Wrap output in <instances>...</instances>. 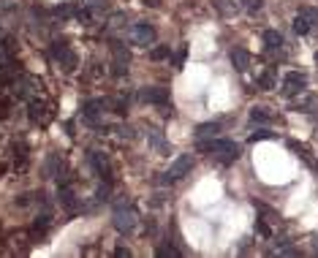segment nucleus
Listing matches in <instances>:
<instances>
[{
    "instance_id": "nucleus-1",
    "label": "nucleus",
    "mask_w": 318,
    "mask_h": 258,
    "mask_svg": "<svg viewBox=\"0 0 318 258\" xmlns=\"http://www.w3.org/2000/svg\"><path fill=\"white\" fill-rule=\"evenodd\" d=\"M199 152H215V155L221 158V161H234L239 155V144L237 142H228V139H215V142H199L196 144Z\"/></svg>"
},
{
    "instance_id": "nucleus-2",
    "label": "nucleus",
    "mask_w": 318,
    "mask_h": 258,
    "mask_svg": "<svg viewBox=\"0 0 318 258\" xmlns=\"http://www.w3.org/2000/svg\"><path fill=\"white\" fill-rule=\"evenodd\" d=\"M111 223H114V228H117L120 234H131V231L139 226V212L133 210L131 204H123V207H117V210H114Z\"/></svg>"
},
{
    "instance_id": "nucleus-3",
    "label": "nucleus",
    "mask_w": 318,
    "mask_h": 258,
    "mask_svg": "<svg viewBox=\"0 0 318 258\" xmlns=\"http://www.w3.org/2000/svg\"><path fill=\"white\" fill-rule=\"evenodd\" d=\"M304 84H307V76L302 74V71H288V74L283 76V90L280 93L286 95V98H294L297 93H302Z\"/></svg>"
},
{
    "instance_id": "nucleus-4",
    "label": "nucleus",
    "mask_w": 318,
    "mask_h": 258,
    "mask_svg": "<svg viewBox=\"0 0 318 258\" xmlns=\"http://www.w3.org/2000/svg\"><path fill=\"white\" fill-rule=\"evenodd\" d=\"M52 54L57 57V63L63 65V71H76V65H79V60H76V54L68 49V44H63V41H57V44H52Z\"/></svg>"
},
{
    "instance_id": "nucleus-5",
    "label": "nucleus",
    "mask_w": 318,
    "mask_h": 258,
    "mask_svg": "<svg viewBox=\"0 0 318 258\" xmlns=\"http://www.w3.org/2000/svg\"><path fill=\"white\" fill-rule=\"evenodd\" d=\"M131 41L139 44V47H150L152 41H155V27L150 22H136L131 27Z\"/></svg>"
},
{
    "instance_id": "nucleus-6",
    "label": "nucleus",
    "mask_w": 318,
    "mask_h": 258,
    "mask_svg": "<svg viewBox=\"0 0 318 258\" xmlns=\"http://www.w3.org/2000/svg\"><path fill=\"white\" fill-rule=\"evenodd\" d=\"M191 169H193V155H180L177 161L172 163V166H169L166 182H177V179H182V177H185Z\"/></svg>"
},
{
    "instance_id": "nucleus-7",
    "label": "nucleus",
    "mask_w": 318,
    "mask_h": 258,
    "mask_svg": "<svg viewBox=\"0 0 318 258\" xmlns=\"http://www.w3.org/2000/svg\"><path fill=\"white\" fill-rule=\"evenodd\" d=\"M87 163H90L93 169H95V174L104 179V182H109L111 179V169H109V158L104 155V152H87Z\"/></svg>"
},
{
    "instance_id": "nucleus-8",
    "label": "nucleus",
    "mask_w": 318,
    "mask_h": 258,
    "mask_svg": "<svg viewBox=\"0 0 318 258\" xmlns=\"http://www.w3.org/2000/svg\"><path fill=\"white\" fill-rule=\"evenodd\" d=\"M106 109V101H101V98H95V101H87L82 106V117L84 122H90V125H98L101 122V114H104Z\"/></svg>"
},
{
    "instance_id": "nucleus-9",
    "label": "nucleus",
    "mask_w": 318,
    "mask_h": 258,
    "mask_svg": "<svg viewBox=\"0 0 318 258\" xmlns=\"http://www.w3.org/2000/svg\"><path fill=\"white\" fill-rule=\"evenodd\" d=\"M142 101L166 106V103H169V90L166 87H142Z\"/></svg>"
},
{
    "instance_id": "nucleus-10",
    "label": "nucleus",
    "mask_w": 318,
    "mask_h": 258,
    "mask_svg": "<svg viewBox=\"0 0 318 258\" xmlns=\"http://www.w3.org/2000/svg\"><path fill=\"white\" fill-rule=\"evenodd\" d=\"M261 41H264V47H267V52L270 54H275L277 49L283 47V35L277 33V30H264Z\"/></svg>"
},
{
    "instance_id": "nucleus-11",
    "label": "nucleus",
    "mask_w": 318,
    "mask_h": 258,
    "mask_svg": "<svg viewBox=\"0 0 318 258\" xmlns=\"http://www.w3.org/2000/svg\"><path fill=\"white\" fill-rule=\"evenodd\" d=\"M231 63H234V68L237 71H248L250 68V54L245 52V49H234V52H231Z\"/></svg>"
},
{
    "instance_id": "nucleus-12",
    "label": "nucleus",
    "mask_w": 318,
    "mask_h": 258,
    "mask_svg": "<svg viewBox=\"0 0 318 258\" xmlns=\"http://www.w3.org/2000/svg\"><path fill=\"white\" fill-rule=\"evenodd\" d=\"M221 133V122H201L196 125V139H207V136Z\"/></svg>"
},
{
    "instance_id": "nucleus-13",
    "label": "nucleus",
    "mask_w": 318,
    "mask_h": 258,
    "mask_svg": "<svg viewBox=\"0 0 318 258\" xmlns=\"http://www.w3.org/2000/svg\"><path fill=\"white\" fill-rule=\"evenodd\" d=\"M147 144H150L152 149H158V152H166V149H169V144H166V139L160 136V130H150V136H147Z\"/></svg>"
},
{
    "instance_id": "nucleus-14",
    "label": "nucleus",
    "mask_w": 318,
    "mask_h": 258,
    "mask_svg": "<svg viewBox=\"0 0 318 258\" xmlns=\"http://www.w3.org/2000/svg\"><path fill=\"white\" fill-rule=\"evenodd\" d=\"M30 117H33L35 122H44V120H47V106H44L38 98H33V101H30Z\"/></svg>"
},
{
    "instance_id": "nucleus-15",
    "label": "nucleus",
    "mask_w": 318,
    "mask_h": 258,
    "mask_svg": "<svg viewBox=\"0 0 318 258\" xmlns=\"http://www.w3.org/2000/svg\"><path fill=\"white\" fill-rule=\"evenodd\" d=\"M250 120L253 122H270L272 114H270V109L267 106H253L250 109Z\"/></svg>"
},
{
    "instance_id": "nucleus-16",
    "label": "nucleus",
    "mask_w": 318,
    "mask_h": 258,
    "mask_svg": "<svg viewBox=\"0 0 318 258\" xmlns=\"http://www.w3.org/2000/svg\"><path fill=\"white\" fill-rule=\"evenodd\" d=\"M60 204L65 207V210H74V207H76V196H74V190H71V188H65V185L60 188Z\"/></svg>"
},
{
    "instance_id": "nucleus-17",
    "label": "nucleus",
    "mask_w": 318,
    "mask_h": 258,
    "mask_svg": "<svg viewBox=\"0 0 318 258\" xmlns=\"http://www.w3.org/2000/svg\"><path fill=\"white\" fill-rule=\"evenodd\" d=\"M49 220H52L49 215L35 217V223H33V237H41V234H47V231H49Z\"/></svg>"
},
{
    "instance_id": "nucleus-18",
    "label": "nucleus",
    "mask_w": 318,
    "mask_h": 258,
    "mask_svg": "<svg viewBox=\"0 0 318 258\" xmlns=\"http://www.w3.org/2000/svg\"><path fill=\"white\" fill-rule=\"evenodd\" d=\"M215 8H218L223 16H231V14H237V6L231 3V0H215Z\"/></svg>"
},
{
    "instance_id": "nucleus-19",
    "label": "nucleus",
    "mask_w": 318,
    "mask_h": 258,
    "mask_svg": "<svg viewBox=\"0 0 318 258\" xmlns=\"http://www.w3.org/2000/svg\"><path fill=\"white\" fill-rule=\"evenodd\" d=\"M310 22H307V19H304V16H302V14H299V16H297V19H294V33H299V35H307V33H310Z\"/></svg>"
},
{
    "instance_id": "nucleus-20",
    "label": "nucleus",
    "mask_w": 318,
    "mask_h": 258,
    "mask_svg": "<svg viewBox=\"0 0 318 258\" xmlns=\"http://www.w3.org/2000/svg\"><path fill=\"white\" fill-rule=\"evenodd\" d=\"M275 84H277V79H275V74H272V71H267L264 76H258V87H264V90H275Z\"/></svg>"
},
{
    "instance_id": "nucleus-21",
    "label": "nucleus",
    "mask_w": 318,
    "mask_h": 258,
    "mask_svg": "<svg viewBox=\"0 0 318 258\" xmlns=\"http://www.w3.org/2000/svg\"><path fill=\"white\" fill-rule=\"evenodd\" d=\"M299 14H302L304 19L310 22V25H318V8H310V6H304V8H299Z\"/></svg>"
},
{
    "instance_id": "nucleus-22",
    "label": "nucleus",
    "mask_w": 318,
    "mask_h": 258,
    "mask_svg": "<svg viewBox=\"0 0 318 258\" xmlns=\"http://www.w3.org/2000/svg\"><path fill=\"white\" fill-rule=\"evenodd\" d=\"M267 139H275V133H272V130H267V128L256 130V133H250V142H267Z\"/></svg>"
},
{
    "instance_id": "nucleus-23",
    "label": "nucleus",
    "mask_w": 318,
    "mask_h": 258,
    "mask_svg": "<svg viewBox=\"0 0 318 258\" xmlns=\"http://www.w3.org/2000/svg\"><path fill=\"white\" fill-rule=\"evenodd\" d=\"M239 6L248 8V11H258L264 6V0H239Z\"/></svg>"
},
{
    "instance_id": "nucleus-24",
    "label": "nucleus",
    "mask_w": 318,
    "mask_h": 258,
    "mask_svg": "<svg viewBox=\"0 0 318 258\" xmlns=\"http://www.w3.org/2000/svg\"><path fill=\"white\" fill-rule=\"evenodd\" d=\"M150 57H152V60H166V57H169V47H158V49H152V52H150Z\"/></svg>"
},
{
    "instance_id": "nucleus-25",
    "label": "nucleus",
    "mask_w": 318,
    "mask_h": 258,
    "mask_svg": "<svg viewBox=\"0 0 318 258\" xmlns=\"http://www.w3.org/2000/svg\"><path fill=\"white\" fill-rule=\"evenodd\" d=\"M158 256H163V258H177V256H180V250H174V247H160Z\"/></svg>"
},
{
    "instance_id": "nucleus-26",
    "label": "nucleus",
    "mask_w": 318,
    "mask_h": 258,
    "mask_svg": "<svg viewBox=\"0 0 318 258\" xmlns=\"http://www.w3.org/2000/svg\"><path fill=\"white\" fill-rule=\"evenodd\" d=\"M277 253H280V256H299V250L294 247V244H283V247H280Z\"/></svg>"
},
{
    "instance_id": "nucleus-27",
    "label": "nucleus",
    "mask_w": 318,
    "mask_h": 258,
    "mask_svg": "<svg viewBox=\"0 0 318 258\" xmlns=\"http://www.w3.org/2000/svg\"><path fill=\"white\" fill-rule=\"evenodd\" d=\"M106 196H109V185H101L98 193H95V198H98V201H106Z\"/></svg>"
},
{
    "instance_id": "nucleus-28",
    "label": "nucleus",
    "mask_w": 318,
    "mask_h": 258,
    "mask_svg": "<svg viewBox=\"0 0 318 258\" xmlns=\"http://www.w3.org/2000/svg\"><path fill=\"white\" fill-rule=\"evenodd\" d=\"M256 231H258V234H264V237H270V234H272V231H270V226H267V223H261V220L256 223Z\"/></svg>"
},
{
    "instance_id": "nucleus-29",
    "label": "nucleus",
    "mask_w": 318,
    "mask_h": 258,
    "mask_svg": "<svg viewBox=\"0 0 318 258\" xmlns=\"http://www.w3.org/2000/svg\"><path fill=\"white\" fill-rule=\"evenodd\" d=\"M74 14V6H60L57 8V16H71Z\"/></svg>"
},
{
    "instance_id": "nucleus-30",
    "label": "nucleus",
    "mask_w": 318,
    "mask_h": 258,
    "mask_svg": "<svg viewBox=\"0 0 318 258\" xmlns=\"http://www.w3.org/2000/svg\"><path fill=\"white\" fill-rule=\"evenodd\" d=\"M123 19H125L123 14H114V16H111V22H109V25H111V27H120V25H123Z\"/></svg>"
},
{
    "instance_id": "nucleus-31",
    "label": "nucleus",
    "mask_w": 318,
    "mask_h": 258,
    "mask_svg": "<svg viewBox=\"0 0 318 258\" xmlns=\"http://www.w3.org/2000/svg\"><path fill=\"white\" fill-rule=\"evenodd\" d=\"M120 136H123V139H133V128H120Z\"/></svg>"
},
{
    "instance_id": "nucleus-32",
    "label": "nucleus",
    "mask_w": 318,
    "mask_h": 258,
    "mask_svg": "<svg viewBox=\"0 0 318 258\" xmlns=\"http://www.w3.org/2000/svg\"><path fill=\"white\" fill-rule=\"evenodd\" d=\"M182 60H185V49H180V54H177V57H174V65L180 68V65H182Z\"/></svg>"
},
{
    "instance_id": "nucleus-33",
    "label": "nucleus",
    "mask_w": 318,
    "mask_h": 258,
    "mask_svg": "<svg viewBox=\"0 0 318 258\" xmlns=\"http://www.w3.org/2000/svg\"><path fill=\"white\" fill-rule=\"evenodd\" d=\"M142 3H144V6H150V8H158V6H160V0H142Z\"/></svg>"
},
{
    "instance_id": "nucleus-34",
    "label": "nucleus",
    "mask_w": 318,
    "mask_h": 258,
    "mask_svg": "<svg viewBox=\"0 0 318 258\" xmlns=\"http://www.w3.org/2000/svg\"><path fill=\"white\" fill-rule=\"evenodd\" d=\"M310 247H313V253H316V256H318V234H316V237L310 239Z\"/></svg>"
},
{
    "instance_id": "nucleus-35",
    "label": "nucleus",
    "mask_w": 318,
    "mask_h": 258,
    "mask_svg": "<svg viewBox=\"0 0 318 258\" xmlns=\"http://www.w3.org/2000/svg\"><path fill=\"white\" fill-rule=\"evenodd\" d=\"M117 256H120V258H131V250H125V247H120V250H117Z\"/></svg>"
},
{
    "instance_id": "nucleus-36",
    "label": "nucleus",
    "mask_w": 318,
    "mask_h": 258,
    "mask_svg": "<svg viewBox=\"0 0 318 258\" xmlns=\"http://www.w3.org/2000/svg\"><path fill=\"white\" fill-rule=\"evenodd\" d=\"M316 63H318V52H316Z\"/></svg>"
}]
</instances>
